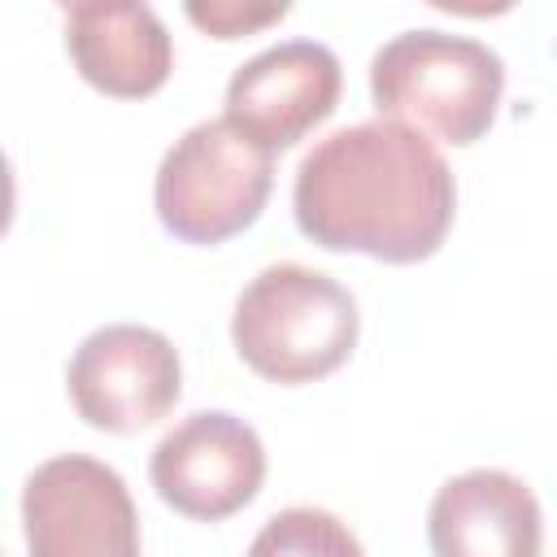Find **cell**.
<instances>
[{
    "mask_svg": "<svg viewBox=\"0 0 557 557\" xmlns=\"http://www.w3.org/2000/svg\"><path fill=\"white\" fill-rule=\"evenodd\" d=\"M22 527L30 557H144L139 513L122 474L83 453H61L30 470Z\"/></svg>",
    "mask_w": 557,
    "mask_h": 557,
    "instance_id": "5b68a950",
    "label": "cell"
},
{
    "mask_svg": "<svg viewBox=\"0 0 557 557\" xmlns=\"http://www.w3.org/2000/svg\"><path fill=\"white\" fill-rule=\"evenodd\" d=\"M426 540L435 557H540L544 513L518 474L479 466L435 492Z\"/></svg>",
    "mask_w": 557,
    "mask_h": 557,
    "instance_id": "9c48e42d",
    "label": "cell"
},
{
    "mask_svg": "<svg viewBox=\"0 0 557 557\" xmlns=\"http://www.w3.org/2000/svg\"><path fill=\"white\" fill-rule=\"evenodd\" d=\"M357 326L352 292L300 261L265 265L231 313V339L244 366L287 387L339 370L357 348Z\"/></svg>",
    "mask_w": 557,
    "mask_h": 557,
    "instance_id": "7a4b0ae2",
    "label": "cell"
},
{
    "mask_svg": "<svg viewBox=\"0 0 557 557\" xmlns=\"http://www.w3.org/2000/svg\"><path fill=\"white\" fill-rule=\"evenodd\" d=\"M148 474L157 496L174 513L196 522H222L261 492L265 448L244 418L226 409H196L161 435Z\"/></svg>",
    "mask_w": 557,
    "mask_h": 557,
    "instance_id": "52a82bcc",
    "label": "cell"
},
{
    "mask_svg": "<svg viewBox=\"0 0 557 557\" xmlns=\"http://www.w3.org/2000/svg\"><path fill=\"white\" fill-rule=\"evenodd\" d=\"M292 4H235V0H191L187 4V17L213 35V39H239V35H252L278 17H287Z\"/></svg>",
    "mask_w": 557,
    "mask_h": 557,
    "instance_id": "7c38bea8",
    "label": "cell"
},
{
    "mask_svg": "<svg viewBox=\"0 0 557 557\" xmlns=\"http://www.w3.org/2000/svg\"><path fill=\"white\" fill-rule=\"evenodd\" d=\"M65 52L74 70L104 96H152L174 65V44L152 4L83 0L65 9Z\"/></svg>",
    "mask_w": 557,
    "mask_h": 557,
    "instance_id": "30bf717a",
    "label": "cell"
},
{
    "mask_svg": "<svg viewBox=\"0 0 557 557\" xmlns=\"http://www.w3.org/2000/svg\"><path fill=\"white\" fill-rule=\"evenodd\" d=\"M339 57L318 39H283L248 57L226 83V122L270 157L335 113Z\"/></svg>",
    "mask_w": 557,
    "mask_h": 557,
    "instance_id": "ba28073f",
    "label": "cell"
},
{
    "mask_svg": "<svg viewBox=\"0 0 557 557\" xmlns=\"http://www.w3.org/2000/svg\"><path fill=\"white\" fill-rule=\"evenodd\" d=\"M274 187V157L226 117L196 122L157 165L152 200L161 226L183 244H222L248 231Z\"/></svg>",
    "mask_w": 557,
    "mask_h": 557,
    "instance_id": "277c9868",
    "label": "cell"
},
{
    "mask_svg": "<svg viewBox=\"0 0 557 557\" xmlns=\"http://www.w3.org/2000/svg\"><path fill=\"white\" fill-rule=\"evenodd\" d=\"M292 209L318 248L413 265L444 244L457 183L422 131L374 117L318 139L300 157Z\"/></svg>",
    "mask_w": 557,
    "mask_h": 557,
    "instance_id": "6da1fadb",
    "label": "cell"
},
{
    "mask_svg": "<svg viewBox=\"0 0 557 557\" xmlns=\"http://www.w3.org/2000/svg\"><path fill=\"white\" fill-rule=\"evenodd\" d=\"M505 91V61L470 35L400 30L370 61L374 109L444 144H474L496 122Z\"/></svg>",
    "mask_w": 557,
    "mask_h": 557,
    "instance_id": "3957f363",
    "label": "cell"
},
{
    "mask_svg": "<svg viewBox=\"0 0 557 557\" xmlns=\"http://www.w3.org/2000/svg\"><path fill=\"white\" fill-rule=\"evenodd\" d=\"M244 557H366L361 540L326 509L292 505L278 509L248 544Z\"/></svg>",
    "mask_w": 557,
    "mask_h": 557,
    "instance_id": "8fae6325",
    "label": "cell"
},
{
    "mask_svg": "<svg viewBox=\"0 0 557 557\" xmlns=\"http://www.w3.org/2000/svg\"><path fill=\"white\" fill-rule=\"evenodd\" d=\"M65 392L87 426L135 435L174 409L183 392V366L161 331L109 322L74 348L65 366Z\"/></svg>",
    "mask_w": 557,
    "mask_h": 557,
    "instance_id": "8992f818",
    "label": "cell"
}]
</instances>
